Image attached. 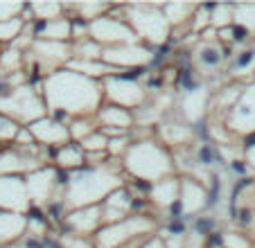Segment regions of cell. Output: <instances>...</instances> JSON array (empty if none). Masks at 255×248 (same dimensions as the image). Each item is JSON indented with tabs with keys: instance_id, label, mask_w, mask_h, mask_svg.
I'll return each instance as SVG.
<instances>
[{
	"instance_id": "cell-1",
	"label": "cell",
	"mask_w": 255,
	"mask_h": 248,
	"mask_svg": "<svg viewBox=\"0 0 255 248\" xmlns=\"http://www.w3.org/2000/svg\"><path fill=\"white\" fill-rule=\"evenodd\" d=\"M41 97L48 115L66 124L75 118H93L104 104L102 84L68 68L50 72L41 81Z\"/></svg>"
},
{
	"instance_id": "cell-2",
	"label": "cell",
	"mask_w": 255,
	"mask_h": 248,
	"mask_svg": "<svg viewBox=\"0 0 255 248\" xmlns=\"http://www.w3.org/2000/svg\"><path fill=\"white\" fill-rule=\"evenodd\" d=\"M122 185H125V174H122L120 162L111 165V160H106L104 165H97V167L86 165L82 169L68 172L66 181H63L61 201L66 210L102 205L106 196Z\"/></svg>"
},
{
	"instance_id": "cell-3",
	"label": "cell",
	"mask_w": 255,
	"mask_h": 248,
	"mask_svg": "<svg viewBox=\"0 0 255 248\" xmlns=\"http://www.w3.org/2000/svg\"><path fill=\"white\" fill-rule=\"evenodd\" d=\"M120 165L122 174H129L131 178L142 181L147 185L169 176H176V165H174L172 151L167 147H163L156 138L131 140Z\"/></svg>"
},
{
	"instance_id": "cell-4",
	"label": "cell",
	"mask_w": 255,
	"mask_h": 248,
	"mask_svg": "<svg viewBox=\"0 0 255 248\" xmlns=\"http://www.w3.org/2000/svg\"><path fill=\"white\" fill-rule=\"evenodd\" d=\"M122 18L133 29L140 43L149 45V48H160L172 36V27H169L163 9L154 2H149V5H140V2L127 5L122 9Z\"/></svg>"
},
{
	"instance_id": "cell-5",
	"label": "cell",
	"mask_w": 255,
	"mask_h": 248,
	"mask_svg": "<svg viewBox=\"0 0 255 248\" xmlns=\"http://www.w3.org/2000/svg\"><path fill=\"white\" fill-rule=\"evenodd\" d=\"M158 233V221L154 217H147L142 212H131L125 221H118L111 226H102L93 235L95 248H120L135 242L140 237H151Z\"/></svg>"
},
{
	"instance_id": "cell-6",
	"label": "cell",
	"mask_w": 255,
	"mask_h": 248,
	"mask_svg": "<svg viewBox=\"0 0 255 248\" xmlns=\"http://www.w3.org/2000/svg\"><path fill=\"white\" fill-rule=\"evenodd\" d=\"M0 115L16 120L20 126H27V124L45 118L48 109H45L43 97H41V84L39 86L23 84V86L9 88L7 93H2L0 95Z\"/></svg>"
},
{
	"instance_id": "cell-7",
	"label": "cell",
	"mask_w": 255,
	"mask_h": 248,
	"mask_svg": "<svg viewBox=\"0 0 255 248\" xmlns=\"http://www.w3.org/2000/svg\"><path fill=\"white\" fill-rule=\"evenodd\" d=\"M100 84H102L104 104L122 106V109H127V111L142 109L147 97H149L147 88H144L135 77H129V75H125V72L109 75L106 79H102Z\"/></svg>"
},
{
	"instance_id": "cell-8",
	"label": "cell",
	"mask_w": 255,
	"mask_h": 248,
	"mask_svg": "<svg viewBox=\"0 0 255 248\" xmlns=\"http://www.w3.org/2000/svg\"><path fill=\"white\" fill-rule=\"evenodd\" d=\"M86 36L93 38L97 45L102 48H113V45H131L140 43L138 36L133 34V29L125 23L122 16H113L111 11L100 18L91 20L86 25Z\"/></svg>"
},
{
	"instance_id": "cell-9",
	"label": "cell",
	"mask_w": 255,
	"mask_h": 248,
	"mask_svg": "<svg viewBox=\"0 0 255 248\" xmlns=\"http://www.w3.org/2000/svg\"><path fill=\"white\" fill-rule=\"evenodd\" d=\"M27 59H32L39 68V72H43V77H48L50 72L66 68V63L72 59V43L70 41H45V38H34L29 45Z\"/></svg>"
},
{
	"instance_id": "cell-10",
	"label": "cell",
	"mask_w": 255,
	"mask_h": 248,
	"mask_svg": "<svg viewBox=\"0 0 255 248\" xmlns=\"http://www.w3.org/2000/svg\"><path fill=\"white\" fill-rule=\"evenodd\" d=\"M102 63H106L113 70H140L154 61V48L144 43L131 45H113V48H102Z\"/></svg>"
},
{
	"instance_id": "cell-11",
	"label": "cell",
	"mask_w": 255,
	"mask_h": 248,
	"mask_svg": "<svg viewBox=\"0 0 255 248\" xmlns=\"http://www.w3.org/2000/svg\"><path fill=\"white\" fill-rule=\"evenodd\" d=\"M43 167L39 149L0 147V176H27L34 169Z\"/></svg>"
},
{
	"instance_id": "cell-12",
	"label": "cell",
	"mask_w": 255,
	"mask_h": 248,
	"mask_svg": "<svg viewBox=\"0 0 255 248\" xmlns=\"http://www.w3.org/2000/svg\"><path fill=\"white\" fill-rule=\"evenodd\" d=\"M224 126L231 133H242V135L255 131V84L242 88L235 106L226 113Z\"/></svg>"
},
{
	"instance_id": "cell-13",
	"label": "cell",
	"mask_w": 255,
	"mask_h": 248,
	"mask_svg": "<svg viewBox=\"0 0 255 248\" xmlns=\"http://www.w3.org/2000/svg\"><path fill=\"white\" fill-rule=\"evenodd\" d=\"M25 187H27L29 201H32V208H43L50 205L54 199V192L59 187V172L52 165H43V167L34 169L32 174L25 176Z\"/></svg>"
},
{
	"instance_id": "cell-14",
	"label": "cell",
	"mask_w": 255,
	"mask_h": 248,
	"mask_svg": "<svg viewBox=\"0 0 255 248\" xmlns=\"http://www.w3.org/2000/svg\"><path fill=\"white\" fill-rule=\"evenodd\" d=\"M0 210L16 215L32 212V201L23 176H0Z\"/></svg>"
},
{
	"instance_id": "cell-15",
	"label": "cell",
	"mask_w": 255,
	"mask_h": 248,
	"mask_svg": "<svg viewBox=\"0 0 255 248\" xmlns=\"http://www.w3.org/2000/svg\"><path fill=\"white\" fill-rule=\"evenodd\" d=\"M226 61H228V52L219 41H212V43L199 41L192 50V63L201 77L217 75V72L226 66Z\"/></svg>"
},
{
	"instance_id": "cell-16",
	"label": "cell",
	"mask_w": 255,
	"mask_h": 248,
	"mask_svg": "<svg viewBox=\"0 0 255 248\" xmlns=\"http://www.w3.org/2000/svg\"><path fill=\"white\" fill-rule=\"evenodd\" d=\"M27 131L32 133L34 142L39 144V147L59 149V147H63V144L70 142L68 126H66V124H61L59 120L50 118V115H45V118L36 120V122H32V124H27Z\"/></svg>"
},
{
	"instance_id": "cell-17",
	"label": "cell",
	"mask_w": 255,
	"mask_h": 248,
	"mask_svg": "<svg viewBox=\"0 0 255 248\" xmlns=\"http://www.w3.org/2000/svg\"><path fill=\"white\" fill-rule=\"evenodd\" d=\"M210 203V194H208L206 185L192 176L181 178V190H178V212L181 217H197L201 210H206Z\"/></svg>"
},
{
	"instance_id": "cell-18",
	"label": "cell",
	"mask_w": 255,
	"mask_h": 248,
	"mask_svg": "<svg viewBox=\"0 0 255 248\" xmlns=\"http://www.w3.org/2000/svg\"><path fill=\"white\" fill-rule=\"evenodd\" d=\"M66 233L93 237L102 228V208L100 205H88V208H75L63 215Z\"/></svg>"
},
{
	"instance_id": "cell-19",
	"label": "cell",
	"mask_w": 255,
	"mask_h": 248,
	"mask_svg": "<svg viewBox=\"0 0 255 248\" xmlns=\"http://www.w3.org/2000/svg\"><path fill=\"white\" fill-rule=\"evenodd\" d=\"M100 208H102V226H111V224H118V221H125L131 215V210H133V194L122 185L106 196Z\"/></svg>"
},
{
	"instance_id": "cell-20",
	"label": "cell",
	"mask_w": 255,
	"mask_h": 248,
	"mask_svg": "<svg viewBox=\"0 0 255 248\" xmlns=\"http://www.w3.org/2000/svg\"><path fill=\"white\" fill-rule=\"evenodd\" d=\"M208 109H210V91H208V86L188 88L183 93V97H181V118L190 126L194 122H199L206 115Z\"/></svg>"
},
{
	"instance_id": "cell-21",
	"label": "cell",
	"mask_w": 255,
	"mask_h": 248,
	"mask_svg": "<svg viewBox=\"0 0 255 248\" xmlns=\"http://www.w3.org/2000/svg\"><path fill=\"white\" fill-rule=\"evenodd\" d=\"M158 142L163 147H183V144H190L194 140V129L190 124H185L183 120H163L158 124Z\"/></svg>"
},
{
	"instance_id": "cell-22",
	"label": "cell",
	"mask_w": 255,
	"mask_h": 248,
	"mask_svg": "<svg viewBox=\"0 0 255 248\" xmlns=\"http://www.w3.org/2000/svg\"><path fill=\"white\" fill-rule=\"evenodd\" d=\"M95 122L100 129L131 131L135 126L133 111H127V109H122V106H113V104H102L100 111L95 113Z\"/></svg>"
},
{
	"instance_id": "cell-23",
	"label": "cell",
	"mask_w": 255,
	"mask_h": 248,
	"mask_svg": "<svg viewBox=\"0 0 255 248\" xmlns=\"http://www.w3.org/2000/svg\"><path fill=\"white\" fill-rule=\"evenodd\" d=\"M178 190H181V176H169L149 185V201L158 210H169L178 203Z\"/></svg>"
},
{
	"instance_id": "cell-24",
	"label": "cell",
	"mask_w": 255,
	"mask_h": 248,
	"mask_svg": "<svg viewBox=\"0 0 255 248\" xmlns=\"http://www.w3.org/2000/svg\"><path fill=\"white\" fill-rule=\"evenodd\" d=\"M34 38H45V41H72V20L70 16H61L57 20H32Z\"/></svg>"
},
{
	"instance_id": "cell-25",
	"label": "cell",
	"mask_w": 255,
	"mask_h": 248,
	"mask_svg": "<svg viewBox=\"0 0 255 248\" xmlns=\"http://www.w3.org/2000/svg\"><path fill=\"white\" fill-rule=\"evenodd\" d=\"M25 228H27V215L0 210V246H9L25 239Z\"/></svg>"
},
{
	"instance_id": "cell-26",
	"label": "cell",
	"mask_w": 255,
	"mask_h": 248,
	"mask_svg": "<svg viewBox=\"0 0 255 248\" xmlns=\"http://www.w3.org/2000/svg\"><path fill=\"white\" fill-rule=\"evenodd\" d=\"M54 162H57L59 169H66V172H75V169L86 167V156H84L82 147L77 142H68L63 147L54 149Z\"/></svg>"
},
{
	"instance_id": "cell-27",
	"label": "cell",
	"mask_w": 255,
	"mask_h": 248,
	"mask_svg": "<svg viewBox=\"0 0 255 248\" xmlns=\"http://www.w3.org/2000/svg\"><path fill=\"white\" fill-rule=\"evenodd\" d=\"M160 9H163L165 18H167L172 34H174L178 27H183V25L190 27V20H192L194 11H197V5H192V2H165V5H160Z\"/></svg>"
},
{
	"instance_id": "cell-28",
	"label": "cell",
	"mask_w": 255,
	"mask_h": 248,
	"mask_svg": "<svg viewBox=\"0 0 255 248\" xmlns=\"http://www.w3.org/2000/svg\"><path fill=\"white\" fill-rule=\"evenodd\" d=\"M66 68L68 70H72V72H79V75L88 77V79H95V81H102V79H106L109 75L120 72V70L109 68L106 63H102V61H82V59H70V61L66 63Z\"/></svg>"
},
{
	"instance_id": "cell-29",
	"label": "cell",
	"mask_w": 255,
	"mask_h": 248,
	"mask_svg": "<svg viewBox=\"0 0 255 248\" xmlns=\"http://www.w3.org/2000/svg\"><path fill=\"white\" fill-rule=\"evenodd\" d=\"M23 63H25L23 50H16L11 45H5L0 50V77L2 79L9 75H16V72H23Z\"/></svg>"
},
{
	"instance_id": "cell-30",
	"label": "cell",
	"mask_w": 255,
	"mask_h": 248,
	"mask_svg": "<svg viewBox=\"0 0 255 248\" xmlns=\"http://www.w3.org/2000/svg\"><path fill=\"white\" fill-rule=\"evenodd\" d=\"M63 7L72 9L75 16H77V20H82V23H86V25L91 23V20H95L111 11L109 2H75V5H63Z\"/></svg>"
},
{
	"instance_id": "cell-31",
	"label": "cell",
	"mask_w": 255,
	"mask_h": 248,
	"mask_svg": "<svg viewBox=\"0 0 255 248\" xmlns=\"http://www.w3.org/2000/svg\"><path fill=\"white\" fill-rule=\"evenodd\" d=\"M27 9L32 20H41V23L57 20L61 16H66V7L61 2H32V5H27Z\"/></svg>"
},
{
	"instance_id": "cell-32",
	"label": "cell",
	"mask_w": 255,
	"mask_h": 248,
	"mask_svg": "<svg viewBox=\"0 0 255 248\" xmlns=\"http://www.w3.org/2000/svg\"><path fill=\"white\" fill-rule=\"evenodd\" d=\"M72 43V59H82V61H100L102 57V45H97L93 38L84 36Z\"/></svg>"
},
{
	"instance_id": "cell-33",
	"label": "cell",
	"mask_w": 255,
	"mask_h": 248,
	"mask_svg": "<svg viewBox=\"0 0 255 248\" xmlns=\"http://www.w3.org/2000/svg\"><path fill=\"white\" fill-rule=\"evenodd\" d=\"M100 126H97L95 122V115L93 118H75L68 122V133H70V142H82L84 138H88V135L93 133V131H97Z\"/></svg>"
},
{
	"instance_id": "cell-34",
	"label": "cell",
	"mask_w": 255,
	"mask_h": 248,
	"mask_svg": "<svg viewBox=\"0 0 255 248\" xmlns=\"http://www.w3.org/2000/svg\"><path fill=\"white\" fill-rule=\"evenodd\" d=\"M233 25L242 32H255V5H233Z\"/></svg>"
},
{
	"instance_id": "cell-35",
	"label": "cell",
	"mask_w": 255,
	"mask_h": 248,
	"mask_svg": "<svg viewBox=\"0 0 255 248\" xmlns=\"http://www.w3.org/2000/svg\"><path fill=\"white\" fill-rule=\"evenodd\" d=\"M251 70H255V48L251 50H242L233 57V63L228 68L231 77H242V75H249Z\"/></svg>"
},
{
	"instance_id": "cell-36",
	"label": "cell",
	"mask_w": 255,
	"mask_h": 248,
	"mask_svg": "<svg viewBox=\"0 0 255 248\" xmlns=\"http://www.w3.org/2000/svg\"><path fill=\"white\" fill-rule=\"evenodd\" d=\"M48 219H45L43 215H32L29 212L27 215V228H25V239H29V242H39V239H43L45 235H48Z\"/></svg>"
},
{
	"instance_id": "cell-37",
	"label": "cell",
	"mask_w": 255,
	"mask_h": 248,
	"mask_svg": "<svg viewBox=\"0 0 255 248\" xmlns=\"http://www.w3.org/2000/svg\"><path fill=\"white\" fill-rule=\"evenodd\" d=\"M25 29V20L20 18H11V20H5V23H0V45L5 48V45H11L16 38L23 34Z\"/></svg>"
},
{
	"instance_id": "cell-38",
	"label": "cell",
	"mask_w": 255,
	"mask_h": 248,
	"mask_svg": "<svg viewBox=\"0 0 255 248\" xmlns=\"http://www.w3.org/2000/svg\"><path fill=\"white\" fill-rule=\"evenodd\" d=\"M233 25V5H217L210 9V27L212 29H226Z\"/></svg>"
},
{
	"instance_id": "cell-39",
	"label": "cell",
	"mask_w": 255,
	"mask_h": 248,
	"mask_svg": "<svg viewBox=\"0 0 255 248\" xmlns=\"http://www.w3.org/2000/svg\"><path fill=\"white\" fill-rule=\"evenodd\" d=\"M18 131H20V124L16 122V120L7 118V115H0V147L14 144Z\"/></svg>"
},
{
	"instance_id": "cell-40",
	"label": "cell",
	"mask_w": 255,
	"mask_h": 248,
	"mask_svg": "<svg viewBox=\"0 0 255 248\" xmlns=\"http://www.w3.org/2000/svg\"><path fill=\"white\" fill-rule=\"evenodd\" d=\"M106 144H109V138L97 129V131H93L88 138H84L82 142H79V147H82L84 153H106Z\"/></svg>"
},
{
	"instance_id": "cell-41",
	"label": "cell",
	"mask_w": 255,
	"mask_h": 248,
	"mask_svg": "<svg viewBox=\"0 0 255 248\" xmlns=\"http://www.w3.org/2000/svg\"><path fill=\"white\" fill-rule=\"evenodd\" d=\"M57 244L61 248H95L93 246V237H82V235H72V233L59 235Z\"/></svg>"
},
{
	"instance_id": "cell-42",
	"label": "cell",
	"mask_w": 255,
	"mask_h": 248,
	"mask_svg": "<svg viewBox=\"0 0 255 248\" xmlns=\"http://www.w3.org/2000/svg\"><path fill=\"white\" fill-rule=\"evenodd\" d=\"M208 27H210V7L197 5V11H194L192 20H190V29H192V34H201Z\"/></svg>"
},
{
	"instance_id": "cell-43",
	"label": "cell",
	"mask_w": 255,
	"mask_h": 248,
	"mask_svg": "<svg viewBox=\"0 0 255 248\" xmlns=\"http://www.w3.org/2000/svg\"><path fill=\"white\" fill-rule=\"evenodd\" d=\"M25 9H27V5H23V2H0V23L18 18V16H23Z\"/></svg>"
},
{
	"instance_id": "cell-44",
	"label": "cell",
	"mask_w": 255,
	"mask_h": 248,
	"mask_svg": "<svg viewBox=\"0 0 255 248\" xmlns=\"http://www.w3.org/2000/svg\"><path fill=\"white\" fill-rule=\"evenodd\" d=\"M222 246L224 248H251V242L240 233H224L222 235Z\"/></svg>"
},
{
	"instance_id": "cell-45",
	"label": "cell",
	"mask_w": 255,
	"mask_h": 248,
	"mask_svg": "<svg viewBox=\"0 0 255 248\" xmlns=\"http://www.w3.org/2000/svg\"><path fill=\"white\" fill-rule=\"evenodd\" d=\"M0 248H45L43 244L39 242H29V239H20L16 244H9V246H0Z\"/></svg>"
},
{
	"instance_id": "cell-46",
	"label": "cell",
	"mask_w": 255,
	"mask_h": 248,
	"mask_svg": "<svg viewBox=\"0 0 255 248\" xmlns=\"http://www.w3.org/2000/svg\"><path fill=\"white\" fill-rule=\"evenodd\" d=\"M140 248H165V244H163V239L158 237V233H156V235H151V237L144 239V244Z\"/></svg>"
},
{
	"instance_id": "cell-47",
	"label": "cell",
	"mask_w": 255,
	"mask_h": 248,
	"mask_svg": "<svg viewBox=\"0 0 255 248\" xmlns=\"http://www.w3.org/2000/svg\"><path fill=\"white\" fill-rule=\"evenodd\" d=\"M246 160H249L251 165H255V144H251V147L246 149Z\"/></svg>"
},
{
	"instance_id": "cell-48",
	"label": "cell",
	"mask_w": 255,
	"mask_h": 248,
	"mask_svg": "<svg viewBox=\"0 0 255 248\" xmlns=\"http://www.w3.org/2000/svg\"><path fill=\"white\" fill-rule=\"evenodd\" d=\"M144 239H147V237H140V239H135V242L127 244V246H120V248H140V246L144 244Z\"/></svg>"
},
{
	"instance_id": "cell-49",
	"label": "cell",
	"mask_w": 255,
	"mask_h": 248,
	"mask_svg": "<svg viewBox=\"0 0 255 248\" xmlns=\"http://www.w3.org/2000/svg\"><path fill=\"white\" fill-rule=\"evenodd\" d=\"M253 237H255V224H253Z\"/></svg>"
}]
</instances>
